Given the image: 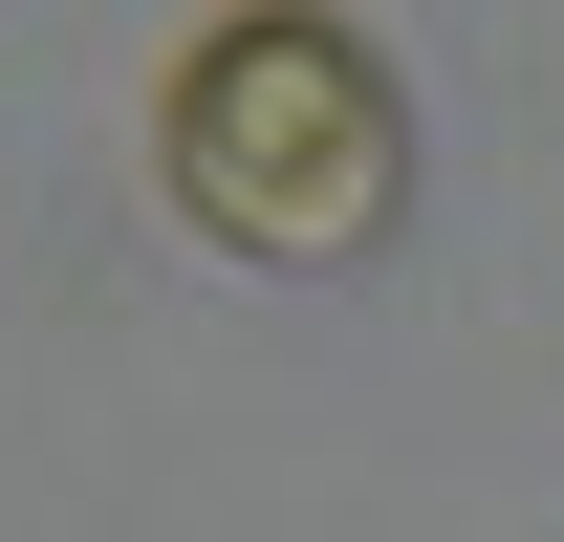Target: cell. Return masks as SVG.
I'll list each match as a JSON object with an SVG mask.
<instances>
[{
    "label": "cell",
    "instance_id": "6da1fadb",
    "mask_svg": "<svg viewBox=\"0 0 564 542\" xmlns=\"http://www.w3.org/2000/svg\"><path fill=\"white\" fill-rule=\"evenodd\" d=\"M152 174H174V217H196L217 261L326 282V261L391 239V196H413V109H391V66H369V22L239 0V22H196L174 87H152Z\"/></svg>",
    "mask_w": 564,
    "mask_h": 542
}]
</instances>
